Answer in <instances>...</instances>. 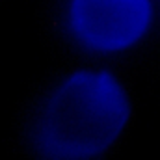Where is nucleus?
Returning a JSON list of instances; mask_svg holds the SVG:
<instances>
[{"label":"nucleus","instance_id":"1","mask_svg":"<svg viewBox=\"0 0 160 160\" xmlns=\"http://www.w3.org/2000/svg\"><path fill=\"white\" fill-rule=\"evenodd\" d=\"M127 114V99L110 75H75L52 95L39 123V145L50 157H91L114 142Z\"/></svg>","mask_w":160,"mask_h":160},{"label":"nucleus","instance_id":"2","mask_svg":"<svg viewBox=\"0 0 160 160\" xmlns=\"http://www.w3.org/2000/svg\"><path fill=\"white\" fill-rule=\"evenodd\" d=\"M149 19L147 0H75L73 22L97 48H119L136 39Z\"/></svg>","mask_w":160,"mask_h":160}]
</instances>
